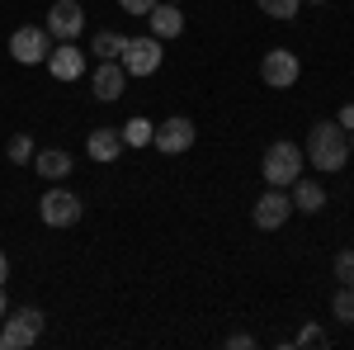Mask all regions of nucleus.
Listing matches in <instances>:
<instances>
[{
    "label": "nucleus",
    "mask_w": 354,
    "mask_h": 350,
    "mask_svg": "<svg viewBox=\"0 0 354 350\" xmlns=\"http://www.w3.org/2000/svg\"><path fill=\"white\" fill-rule=\"evenodd\" d=\"M307 161L317 166V170H340V166L350 161V137L340 123H317L312 133H307Z\"/></svg>",
    "instance_id": "1"
},
{
    "label": "nucleus",
    "mask_w": 354,
    "mask_h": 350,
    "mask_svg": "<svg viewBox=\"0 0 354 350\" xmlns=\"http://www.w3.org/2000/svg\"><path fill=\"white\" fill-rule=\"evenodd\" d=\"M260 170H265V185L288 189L302 175V147L298 142H274L270 152H265V166Z\"/></svg>",
    "instance_id": "2"
},
{
    "label": "nucleus",
    "mask_w": 354,
    "mask_h": 350,
    "mask_svg": "<svg viewBox=\"0 0 354 350\" xmlns=\"http://www.w3.org/2000/svg\"><path fill=\"white\" fill-rule=\"evenodd\" d=\"M43 331V313L38 308H19V313H5L0 322V350H28Z\"/></svg>",
    "instance_id": "3"
},
{
    "label": "nucleus",
    "mask_w": 354,
    "mask_h": 350,
    "mask_svg": "<svg viewBox=\"0 0 354 350\" xmlns=\"http://www.w3.org/2000/svg\"><path fill=\"white\" fill-rule=\"evenodd\" d=\"M48 53H53V33L38 24H24L10 33V57L15 62H24V67H38V62H48Z\"/></svg>",
    "instance_id": "4"
},
{
    "label": "nucleus",
    "mask_w": 354,
    "mask_h": 350,
    "mask_svg": "<svg viewBox=\"0 0 354 350\" xmlns=\"http://www.w3.org/2000/svg\"><path fill=\"white\" fill-rule=\"evenodd\" d=\"M123 71L128 76H151V71H161V62H165V48H161V38H128V48H123Z\"/></svg>",
    "instance_id": "5"
},
{
    "label": "nucleus",
    "mask_w": 354,
    "mask_h": 350,
    "mask_svg": "<svg viewBox=\"0 0 354 350\" xmlns=\"http://www.w3.org/2000/svg\"><path fill=\"white\" fill-rule=\"evenodd\" d=\"M288 218H293V199H288L283 189H274V185L265 189V194L255 199V209H250V222H255L260 232H274V227H283Z\"/></svg>",
    "instance_id": "6"
},
{
    "label": "nucleus",
    "mask_w": 354,
    "mask_h": 350,
    "mask_svg": "<svg viewBox=\"0 0 354 350\" xmlns=\"http://www.w3.org/2000/svg\"><path fill=\"white\" fill-rule=\"evenodd\" d=\"M260 76H265V85H274V90L298 85V76H302L298 53H288V48H274V53H265V62H260Z\"/></svg>",
    "instance_id": "7"
},
{
    "label": "nucleus",
    "mask_w": 354,
    "mask_h": 350,
    "mask_svg": "<svg viewBox=\"0 0 354 350\" xmlns=\"http://www.w3.org/2000/svg\"><path fill=\"white\" fill-rule=\"evenodd\" d=\"M38 213L48 227H71L76 218H81V199L71 194V189H48L43 199H38Z\"/></svg>",
    "instance_id": "8"
},
{
    "label": "nucleus",
    "mask_w": 354,
    "mask_h": 350,
    "mask_svg": "<svg viewBox=\"0 0 354 350\" xmlns=\"http://www.w3.org/2000/svg\"><path fill=\"white\" fill-rule=\"evenodd\" d=\"M48 33L53 38H62V43H76V33L85 28V10L76 5V0H57L53 10H48Z\"/></svg>",
    "instance_id": "9"
},
{
    "label": "nucleus",
    "mask_w": 354,
    "mask_h": 350,
    "mask_svg": "<svg viewBox=\"0 0 354 350\" xmlns=\"http://www.w3.org/2000/svg\"><path fill=\"white\" fill-rule=\"evenodd\" d=\"M151 142H156V152H165V157H180V152H189V147H194V123L175 114V119L156 123V137H151Z\"/></svg>",
    "instance_id": "10"
},
{
    "label": "nucleus",
    "mask_w": 354,
    "mask_h": 350,
    "mask_svg": "<svg viewBox=\"0 0 354 350\" xmlns=\"http://www.w3.org/2000/svg\"><path fill=\"white\" fill-rule=\"evenodd\" d=\"M147 24H151V38H180L185 33V15H180V5L175 0H156L151 5V15H147Z\"/></svg>",
    "instance_id": "11"
},
{
    "label": "nucleus",
    "mask_w": 354,
    "mask_h": 350,
    "mask_svg": "<svg viewBox=\"0 0 354 350\" xmlns=\"http://www.w3.org/2000/svg\"><path fill=\"white\" fill-rule=\"evenodd\" d=\"M48 71H53L57 81H81L85 76V53L76 43H62V48L48 53Z\"/></svg>",
    "instance_id": "12"
},
{
    "label": "nucleus",
    "mask_w": 354,
    "mask_h": 350,
    "mask_svg": "<svg viewBox=\"0 0 354 350\" xmlns=\"http://www.w3.org/2000/svg\"><path fill=\"white\" fill-rule=\"evenodd\" d=\"M90 85H95V100H118L123 95V85H128V71H123V62H100L95 67V76H90Z\"/></svg>",
    "instance_id": "13"
},
{
    "label": "nucleus",
    "mask_w": 354,
    "mask_h": 350,
    "mask_svg": "<svg viewBox=\"0 0 354 350\" xmlns=\"http://www.w3.org/2000/svg\"><path fill=\"white\" fill-rule=\"evenodd\" d=\"M33 170H38V175H43V180H66V175H71V157H66V152H62V147H43V152H33Z\"/></svg>",
    "instance_id": "14"
},
{
    "label": "nucleus",
    "mask_w": 354,
    "mask_h": 350,
    "mask_svg": "<svg viewBox=\"0 0 354 350\" xmlns=\"http://www.w3.org/2000/svg\"><path fill=\"white\" fill-rule=\"evenodd\" d=\"M85 152H90L95 161L113 166V161H118V152H123V133H113V128H95L90 142H85Z\"/></svg>",
    "instance_id": "15"
},
{
    "label": "nucleus",
    "mask_w": 354,
    "mask_h": 350,
    "mask_svg": "<svg viewBox=\"0 0 354 350\" xmlns=\"http://www.w3.org/2000/svg\"><path fill=\"white\" fill-rule=\"evenodd\" d=\"M288 199H293V209H302V213H322V209H326V189L317 185V180H293V194H288Z\"/></svg>",
    "instance_id": "16"
},
{
    "label": "nucleus",
    "mask_w": 354,
    "mask_h": 350,
    "mask_svg": "<svg viewBox=\"0 0 354 350\" xmlns=\"http://www.w3.org/2000/svg\"><path fill=\"white\" fill-rule=\"evenodd\" d=\"M123 48H128V38H123V33H113V28H100V33H95V43H90V53L100 57V62H118Z\"/></svg>",
    "instance_id": "17"
},
{
    "label": "nucleus",
    "mask_w": 354,
    "mask_h": 350,
    "mask_svg": "<svg viewBox=\"0 0 354 350\" xmlns=\"http://www.w3.org/2000/svg\"><path fill=\"white\" fill-rule=\"evenodd\" d=\"M151 137H156L151 119H128L123 123V147H151Z\"/></svg>",
    "instance_id": "18"
},
{
    "label": "nucleus",
    "mask_w": 354,
    "mask_h": 350,
    "mask_svg": "<svg viewBox=\"0 0 354 350\" xmlns=\"http://www.w3.org/2000/svg\"><path fill=\"white\" fill-rule=\"evenodd\" d=\"M330 313L340 317V322H354V284H340L335 298H330Z\"/></svg>",
    "instance_id": "19"
},
{
    "label": "nucleus",
    "mask_w": 354,
    "mask_h": 350,
    "mask_svg": "<svg viewBox=\"0 0 354 350\" xmlns=\"http://www.w3.org/2000/svg\"><path fill=\"white\" fill-rule=\"evenodd\" d=\"M5 152H10V161H15V166H28V161H33V137L15 133V137H10V147H5Z\"/></svg>",
    "instance_id": "20"
},
{
    "label": "nucleus",
    "mask_w": 354,
    "mask_h": 350,
    "mask_svg": "<svg viewBox=\"0 0 354 350\" xmlns=\"http://www.w3.org/2000/svg\"><path fill=\"white\" fill-rule=\"evenodd\" d=\"M255 5H260V10H265L270 19H293L302 0H255Z\"/></svg>",
    "instance_id": "21"
},
{
    "label": "nucleus",
    "mask_w": 354,
    "mask_h": 350,
    "mask_svg": "<svg viewBox=\"0 0 354 350\" xmlns=\"http://www.w3.org/2000/svg\"><path fill=\"white\" fill-rule=\"evenodd\" d=\"M335 279L340 284H354V251H340L335 256Z\"/></svg>",
    "instance_id": "22"
},
{
    "label": "nucleus",
    "mask_w": 354,
    "mask_h": 350,
    "mask_svg": "<svg viewBox=\"0 0 354 350\" xmlns=\"http://www.w3.org/2000/svg\"><path fill=\"white\" fill-rule=\"evenodd\" d=\"M298 346H326V331H322V326H312V322H307V326L298 331Z\"/></svg>",
    "instance_id": "23"
},
{
    "label": "nucleus",
    "mask_w": 354,
    "mask_h": 350,
    "mask_svg": "<svg viewBox=\"0 0 354 350\" xmlns=\"http://www.w3.org/2000/svg\"><path fill=\"white\" fill-rule=\"evenodd\" d=\"M118 5H123V10H128V15H137V19H147V15H151V5H156V0H118Z\"/></svg>",
    "instance_id": "24"
},
{
    "label": "nucleus",
    "mask_w": 354,
    "mask_h": 350,
    "mask_svg": "<svg viewBox=\"0 0 354 350\" xmlns=\"http://www.w3.org/2000/svg\"><path fill=\"white\" fill-rule=\"evenodd\" d=\"M227 346H232V350H250V346H255V341H250L245 331H236V336H227Z\"/></svg>",
    "instance_id": "25"
},
{
    "label": "nucleus",
    "mask_w": 354,
    "mask_h": 350,
    "mask_svg": "<svg viewBox=\"0 0 354 350\" xmlns=\"http://www.w3.org/2000/svg\"><path fill=\"white\" fill-rule=\"evenodd\" d=\"M335 123H340V128L350 133V128H354V105H345V109H340V119H335Z\"/></svg>",
    "instance_id": "26"
},
{
    "label": "nucleus",
    "mask_w": 354,
    "mask_h": 350,
    "mask_svg": "<svg viewBox=\"0 0 354 350\" xmlns=\"http://www.w3.org/2000/svg\"><path fill=\"white\" fill-rule=\"evenodd\" d=\"M5 279H10V261H5V251H0V289H5Z\"/></svg>",
    "instance_id": "27"
},
{
    "label": "nucleus",
    "mask_w": 354,
    "mask_h": 350,
    "mask_svg": "<svg viewBox=\"0 0 354 350\" xmlns=\"http://www.w3.org/2000/svg\"><path fill=\"white\" fill-rule=\"evenodd\" d=\"M5 313H10V303H5V289H0V317H5Z\"/></svg>",
    "instance_id": "28"
},
{
    "label": "nucleus",
    "mask_w": 354,
    "mask_h": 350,
    "mask_svg": "<svg viewBox=\"0 0 354 350\" xmlns=\"http://www.w3.org/2000/svg\"><path fill=\"white\" fill-rule=\"evenodd\" d=\"M350 157H354V128H350Z\"/></svg>",
    "instance_id": "29"
},
{
    "label": "nucleus",
    "mask_w": 354,
    "mask_h": 350,
    "mask_svg": "<svg viewBox=\"0 0 354 350\" xmlns=\"http://www.w3.org/2000/svg\"><path fill=\"white\" fill-rule=\"evenodd\" d=\"M312 5H322V0H312Z\"/></svg>",
    "instance_id": "30"
},
{
    "label": "nucleus",
    "mask_w": 354,
    "mask_h": 350,
    "mask_svg": "<svg viewBox=\"0 0 354 350\" xmlns=\"http://www.w3.org/2000/svg\"><path fill=\"white\" fill-rule=\"evenodd\" d=\"M175 5H180V0H175Z\"/></svg>",
    "instance_id": "31"
}]
</instances>
